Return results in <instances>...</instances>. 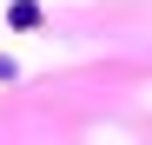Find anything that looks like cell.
I'll return each mask as SVG.
<instances>
[{
  "mask_svg": "<svg viewBox=\"0 0 152 145\" xmlns=\"http://www.w3.org/2000/svg\"><path fill=\"white\" fill-rule=\"evenodd\" d=\"M7 27H13V33H33V27H40V7H33V0H13Z\"/></svg>",
  "mask_w": 152,
  "mask_h": 145,
  "instance_id": "6da1fadb",
  "label": "cell"
}]
</instances>
